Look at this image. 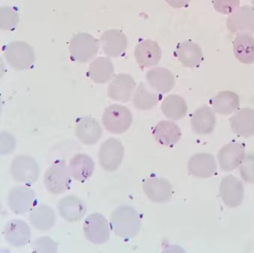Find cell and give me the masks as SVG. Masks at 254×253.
Returning <instances> with one entry per match:
<instances>
[{
	"label": "cell",
	"mask_w": 254,
	"mask_h": 253,
	"mask_svg": "<svg viewBox=\"0 0 254 253\" xmlns=\"http://www.w3.org/2000/svg\"><path fill=\"white\" fill-rule=\"evenodd\" d=\"M111 226L117 236L129 239L138 235L141 229V221L135 209L122 206L112 213Z\"/></svg>",
	"instance_id": "obj_1"
},
{
	"label": "cell",
	"mask_w": 254,
	"mask_h": 253,
	"mask_svg": "<svg viewBox=\"0 0 254 253\" xmlns=\"http://www.w3.org/2000/svg\"><path fill=\"white\" fill-rule=\"evenodd\" d=\"M3 52L8 65L14 69H29L36 60L33 48L24 42H11L4 47Z\"/></svg>",
	"instance_id": "obj_2"
},
{
	"label": "cell",
	"mask_w": 254,
	"mask_h": 253,
	"mask_svg": "<svg viewBox=\"0 0 254 253\" xmlns=\"http://www.w3.org/2000/svg\"><path fill=\"white\" fill-rule=\"evenodd\" d=\"M102 121L105 128L109 132L123 134L132 125V115L127 107L112 105L105 110Z\"/></svg>",
	"instance_id": "obj_3"
},
{
	"label": "cell",
	"mask_w": 254,
	"mask_h": 253,
	"mask_svg": "<svg viewBox=\"0 0 254 253\" xmlns=\"http://www.w3.org/2000/svg\"><path fill=\"white\" fill-rule=\"evenodd\" d=\"M70 176L69 168L65 161H57L45 172L44 177L45 187L52 194H62L69 189Z\"/></svg>",
	"instance_id": "obj_4"
},
{
	"label": "cell",
	"mask_w": 254,
	"mask_h": 253,
	"mask_svg": "<svg viewBox=\"0 0 254 253\" xmlns=\"http://www.w3.org/2000/svg\"><path fill=\"white\" fill-rule=\"evenodd\" d=\"M99 41L88 33H78L70 41L69 52L71 59L81 63L93 59L99 52Z\"/></svg>",
	"instance_id": "obj_5"
},
{
	"label": "cell",
	"mask_w": 254,
	"mask_h": 253,
	"mask_svg": "<svg viewBox=\"0 0 254 253\" xmlns=\"http://www.w3.org/2000/svg\"><path fill=\"white\" fill-rule=\"evenodd\" d=\"M124 148L121 140L110 137L101 144L99 152V163L107 172L118 170L122 163Z\"/></svg>",
	"instance_id": "obj_6"
},
{
	"label": "cell",
	"mask_w": 254,
	"mask_h": 253,
	"mask_svg": "<svg viewBox=\"0 0 254 253\" xmlns=\"http://www.w3.org/2000/svg\"><path fill=\"white\" fill-rule=\"evenodd\" d=\"M84 236L92 244H106L110 239V227L107 219L100 213L90 214L84 221Z\"/></svg>",
	"instance_id": "obj_7"
},
{
	"label": "cell",
	"mask_w": 254,
	"mask_h": 253,
	"mask_svg": "<svg viewBox=\"0 0 254 253\" xmlns=\"http://www.w3.org/2000/svg\"><path fill=\"white\" fill-rule=\"evenodd\" d=\"M11 173L17 182L33 184L39 178V165L33 158L18 156L12 161Z\"/></svg>",
	"instance_id": "obj_8"
},
{
	"label": "cell",
	"mask_w": 254,
	"mask_h": 253,
	"mask_svg": "<svg viewBox=\"0 0 254 253\" xmlns=\"http://www.w3.org/2000/svg\"><path fill=\"white\" fill-rule=\"evenodd\" d=\"M226 26L233 34H254V8L248 5L239 7L227 17Z\"/></svg>",
	"instance_id": "obj_9"
},
{
	"label": "cell",
	"mask_w": 254,
	"mask_h": 253,
	"mask_svg": "<svg viewBox=\"0 0 254 253\" xmlns=\"http://www.w3.org/2000/svg\"><path fill=\"white\" fill-rule=\"evenodd\" d=\"M220 193L222 200L227 207H236L243 201L245 189L242 181L233 175H229L222 180Z\"/></svg>",
	"instance_id": "obj_10"
},
{
	"label": "cell",
	"mask_w": 254,
	"mask_h": 253,
	"mask_svg": "<svg viewBox=\"0 0 254 253\" xmlns=\"http://www.w3.org/2000/svg\"><path fill=\"white\" fill-rule=\"evenodd\" d=\"M135 80L127 74H119L108 86V96L114 101L121 102H129L135 90Z\"/></svg>",
	"instance_id": "obj_11"
},
{
	"label": "cell",
	"mask_w": 254,
	"mask_h": 253,
	"mask_svg": "<svg viewBox=\"0 0 254 253\" xmlns=\"http://www.w3.org/2000/svg\"><path fill=\"white\" fill-rule=\"evenodd\" d=\"M217 157L220 169L223 172H232L243 162L245 157V147L240 143H230L219 151Z\"/></svg>",
	"instance_id": "obj_12"
},
{
	"label": "cell",
	"mask_w": 254,
	"mask_h": 253,
	"mask_svg": "<svg viewBox=\"0 0 254 253\" xmlns=\"http://www.w3.org/2000/svg\"><path fill=\"white\" fill-rule=\"evenodd\" d=\"M134 56L137 64L141 68H150L160 63L162 51L157 42L147 39L138 44Z\"/></svg>",
	"instance_id": "obj_13"
},
{
	"label": "cell",
	"mask_w": 254,
	"mask_h": 253,
	"mask_svg": "<svg viewBox=\"0 0 254 253\" xmlns=\"http://www.w3.org/2000/svg\"><path fill=\"white\" fill-rule=\"evenodd\" d=\"M104 54L109 58H119L124 55L128 47V39L119 30H109L100 37Z\"/></svg>",
	"instance_id": "obj_14"
},
{
	"label": "cell",
	"mask_w": 254,
	"mask_h": 253,
	"mask_svg": "<svg viewBox=\"0 0 254 253\" xmlns=\"http://www.w3.org/2000/svg\"><path fill=\"white\" fill-rule=\"evenodd\" d=\"M34 201V191L28 187H15L8 194V207L16 214H23L30 211Z\"/></svg>",
	"instance_id": "obj_15"
},
{
	"label": "cell",
	"mask_w": 254,
	"mask_h": 253,
	"mask_svg": "<svg viewBox=\"0 0 254 253\" xmlns=\"http://www.w3.org/2000/svg\"><path fill=\"white\" fill-rule=\"evenodd\" d=\"M143 189L149 199L156 203L168 202L173 193L170 183L163 178H148L143 184Z\"/></svg>",
	"instance_id": "obj_16"
},
{
	"label": "cell",
	"mask_w": 254,
	"mask_h": 253,
	"mask_svg": "<svg viewBox=\"0 0 254 253\" xmlns=\"http://www.w3.org/2000/svg\"><path fill=\"white\" fill-rule=\"evenodd\" d=\"M146 79L150 87L157 93H169L175 85L173 73L163 67H156L149 70L146 74Z\"/></svg>",
	"instance_id": "obj_17"
},
{
	"label": "cell",
	"mask_w": 254,
	"mask_h": 253,
	"mask_svg": "<svg viewBox=\"0 0 254 253\" xmlns=\"http://www.w3.org/2000/svg\"><path fill=\"white\" fill-rule=\"evenodd\" d=\"M188 171L190 175L197 178H211L217 172L215 159L208 153L194 155L188 162Z\"/></svg>",
	"instance_id": "obj_18"
},
{
	"label": "cell",
	"mask_w": 254,
	"mask_h": 253,
	"mask_svg": "<svg viewBox=\"0 0 254 253\" xmlns=\"http://www.w3.org/2000/svg\"><path fill=\"white\" fill-rule=\"evenodd\" d=\"M175 55L184 65L189 68H196L203 61L201 48L191 41L179 43L177 46Z\"/></svg>",
	"instance_id": "obj_19"
},
{
	"label": "cell",
	"mask_w": 254,
	"mask_h": 253,
	"mask_svg": "<svg viewBox=\"0 0 254 253\" xmlns=\"http://www.w3.org/2000/svg\"><path fill=\"white\" fill-rule=\"evenodd\" d=\"M192 130L196 134L206 135L214 131L216 117L214 111L208 106H202L194 112L191 118Z\"/></svg>",
	"instance_id": "obj_20"
},
{
	"label": "cell",
	"mask_w": 254,
	"mask_h": 253,
	"mask_svg": "<svg viewBox=\"0 0 254 253\" xmlns=\"http://www.w3.org/2000/svg\"><path fill=\"white\" fill-rule=\"evenodd\" d=\"M60 215L67 222H74L82 219L87 212L85 204L78 197L68 195L58 204Z\"/></svg>",
	"instance_id": "obj_21"
},
{
	"label": "cell",
	"mask_w": 254,
	"mask_h": 253,
	"mask_svg": "<svg viewBox=\"0 0 254 253\" xmlns=\"http://www.w3.org/2000/svg\"><path fill=\"white\" fill-rule=\"evenodd\" d=\"M153 135L159 144L166 147H173L182 137L179 126L172 121H163L153 130Z\"/></svg>",
	"instance_id": "obj_22"
},
{
	"label": "cell",
	"mask_w": 254,
	"mask_h": 253,
	"mask_svg": "<svg viewBox=\"0 0 254 253\" xmlns=\"http://www.w3.org/2000/svg\"><path fill=\"white\" fill-rule=\"evenodd\" d=\"M75 132L78 138L86 145L96 144L103 134L99 122L90 117L83 118L77 124Z\"/></svg>",
	"instance_id": "obj_23"
},
{
	"label": "cell",
	"mask_w": 254,
	"mask_h": 253,
	"mask_svg": "<svg viewBox=\"0 0 254 253\" xmlns=\"http://www.w3.org/2000/svg\"><path fill=\"white\" fill-rule=\"evenodd\" d=\"M230 125L237 135L245 137L254 135V110L241 109L230 118Z\"/></svg>",
	"instance_id": "obj_24"
},
{
	"label": "cell",
	"mask_w": 254,
	"mask_h": 253,
	"mask_svg": "<svg viewBox=\"0 0 254 253\" xmlns=\"http://www.w3.org/2000/svg\"><path fill=\"white\" fill-rule=\"evenodd\" d=\"M68 168L71 176L75 181L84 183L93 175L95 164L88 155L80 153L71 158Z\"/></svg>",
	"instance_id": "obj_25"
},
{
	"label": "cell",
	"mask_w": 254,
	"mask_h": 253,
	"mask_svg": "<svg viewBox=\"0 0 254 253\" xmlns=\"http://www.w3.org/2000/svg\"><path fill=\"white\" fill-rule=\"evenodd\" d=\"M30 227L23 221L18 219L11 221L5 228V240L13 247H23L30 241Z\"/></svg>",
	"instance_id": "obj_26"
},
{
	"label": "cell",
	"mask_w": 254,
	"mask_h": 253,
	"mask_svg": "<svg viewBox=\"0 0 254 253\" xmlns=\"http://www.w3.org/2000/svg\"><path fill=\"white\" fill-rule=\"evenodd\" d=\"M236 59L243 64L254 63V38L250 33H239L233 42Z\"/></svg>",
	"instance_id": "obj_27"
},
{
	"label": "cell",
	"mask_w": 254,
	"mask_h": 253,
	"mask_svg": "<svg viewBox=\"0 0 254 253\" xmlns=\"http://www.w3.org/2000/svg\"><path fill=\"white\" fill-rule=\"evenodd\" d=\"M114 73L112 61L107 58H99L90 64L87 74L95 83H106L112 78Z\"/></svg>",
	"instance_id": "obj_28"
},
{
	"label": "cell",
	"mask_w": 254,
	"mask_h": 253,
	"mask_svg": "<svg viewBox=\"0 0 254 253\" xmlns=\"http://www.w3.org/2000/svg\"><path fill=\"white\" fill-rule=\"evenodd\" d=\"M162 112L168 119L179 121L186 116L188 105L183 98L178 95H170L162 102Z\"/></svg>",
	"instance_id": "obj_29"
},
{
	"label": "cell",
	"mask_w": 254,
	"mask_h": 253,
	"mask_svg": "<svg viewBox=\"0 0 254 253\" xmlns=\"http://www.w3.org/2000/svg\"><path fill=\"white\" fill-rule=\"evenodd\" d=\"M213 109L216 113L228 115L239 109L240 105L239 96L234 92L223 91L213 99Z\"/></svg>",
	"instance_id": "obj_30"
},
{
	"label": "cell",
	"mask_w": 254,
	"mask_h": 253,
	"mask_svg": "<svg viewBox=\"0 0 254 253\" xmlns=\"http://www.w3.org/2000/svg\"><path fill=\"white\" fill-rule=\"evenodd\" d=\"M30 220L38 230L48 231L55 225L56 217L55 212L51 207L41 204L32 210Z\"/></svg>",
	"instance_id": "obj_31"
},
{
	"label": "cell",
	"mask_w": 254,
	"mask_h": 253,
	"mask_svg": "<svg viewBox=\"0 0 254 253\" xmlns=\"http://www.w3.org/2000/svg\"><path fill=\"white\" fill-rule=\"evenodd\" d=\"M161 97V95L150 92L141 83L134 95L133 105L140 111H149L157 106Z\"/></svg>",
	"instance_id": "obj_32"
},
{
	"label": "cell",
	"mask_w": 254,
	"mask_h": 253,
	"mask_svg": "<svg viewBox=\"0 0 254 253\" xmlns=\"http://www.w3.org/2000/svg\"><path fill=\"white\" fill-rule=\"evenodd\" d=\"M20 21L18 13L11 7L1 8V29L4 30H13Z\"/></svg>",
	"instance_id": "obj_33"
},
{
	"label": "cell",
	"mask_w": 254,
	"mask_h": 253,
	"mask_svg": "<svg viewBox=\"0 0 254 253\" xmlns=\"http://www.w3.org/2000/svg\"><path fill=\"white\" fill-rule=\"evenodd\" d=\"M240 174L242 179L247 183H254V155L245 156L241 164Z\"/></svg>",
	"instance_id": "obj_34"
},
{
	"label": "cell",
	"mask_w": 254,
	"mask_h": 253,
	"mask_svg": "<svg viewBox=\"0 0 254 253\" xmlns=\"http://www.w3.org/2000/svg\"><path fill=\"white\" fill-rule=\"evenodd\" d=\"M214 9L223 14H231L240 5V0H213Z\"/></svg>",
	"instance_id": "obj_35"
},
{
	"label": "cell",
	"mask_w": 254,
	"mask_h": 253,
	"mask_svg": "<svg viewBox=\"0 0 254 253\" xmlns=\"http://www.w3.org/2000/svg\"><path fill=\"white\" fill-rule=\"evenodd\" d=\"M33 251L36 253H55L57 244L49 238H41L33 243Z\"/></svg>",
	"instance_id": "obj_36"
},
{
	"label": "cell",
	"mask_w": 254,
	"mask_h": 253,
	"mask_svg": "<svg viewBox=\"0 0 254 253\" xmlns=\"http://www.w3.org/2000/svg\"><path fill=\"white\" fill-rule=\"evenodd\" d=\"M171 7L174 8H182L188 6L191 0H165Z\"/></svg>",
	"instance_id": "obj_37"
},
{
	"label": "cell",
	"mask_w": 254,
	"mask_h": 253,
	"mask_svg": "<svg viewBox=\"0 0 254 253\" xmlns=\"http://www.w3.org/2000/svg\"><path fill=\"white\" fill-rule=\"evenodd\" d=\"M253 8H254V0H252Z\"/></svg>",
	"instance_id": "obj_38"
}]
</instances>
